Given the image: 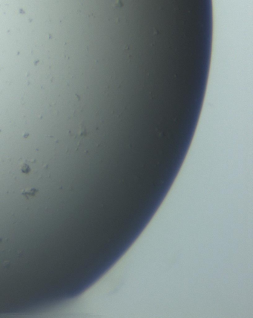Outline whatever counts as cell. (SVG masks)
<instances>
[{
    "mask_svg": "<svg viewBox=\"0 0 253 318\" xmlns=\"http://www.w3.org/2000/svg\"><path fill=\"white\" fill-rule=\"evenodd\" d=\"M38 192V190L35 188H31V189H26L25 190L22 191V195L25 196L27 198L33 197L36 194V193Z\"/></svg>",
    "mask_w": 253,
    "mask_h": 318,
    "instance_id": "6da1fadb",
    "label": "cell"
},
{
    "mask_svg": "<svg viewBox=\"0 0 253 318\" xmlns=\"http://www.w3.org/2000/svg\"><path fill=\"white\" fill-rule=\"evenodd\" d=\"M21 170H22V173H28L29 172L31 171V168L29 167L28 165L26 164H22V168H21Z\"/></svg>",
    "mask_w": 253,
    "mask_h": 318,
    "instance_id": "7a4b0ae2",
    "label": "cell"
}]
</instances>
